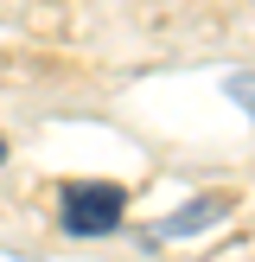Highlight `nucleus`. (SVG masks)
I'll use <instances>...</instances> for the list:
<instances>
[{"instance_id":"f257e3e1","label":"nucleus","mask_w":255,"mask_h":262,"mask_svg":"<svg viewBox=\"0 0 255 262\" xmlns=\"http://www.w3.org/2000/svg\"><path fill=\"white\" fill-rule=\"evenodd\" d=\"M121 211H128V192L109 186V179L64 192V230H70V237H109V230L121 224Z\"/></svg>"},{"instance_id":"f03ea898","label":"nucleus","mask_w":255,"mask_h":262,"mask_svg":"<svg viewBox=\"0 0 255 262\" xmlns=\"http://www.w3.org/2000/svg\"><path fill=\"white\" fill-rule=\"evenodd\" d=\"M223 211H230V192H204V199L178 205V211L166 217V224H160V237H198V230H211Z\"/></svg>"},{"instance_id":"7ed1b4c3","label":"nucleus","mask_w":255,"mask_h":262,"mask_svg":"<svg viewBox=\"0 0 255 262\" xmlns=\"http://www.w3.org/2000/svg\"><path fill=\"white\" fill-rule=\"evenodd\" d=\"M230 96L249 102V115H255V77H230Z\"/></svg>"},{"instance_id":"20e7f679","label":"nucleus","mask_w":255,"mask_h":262,"mask_svg":"<svg viewBox=\"0 0 255 262\" xmlns=\"http://www.w3.org/2000/svg\"><path fill=\"white\" fill-rule=\"evenodd\" d=\"M0 166H7V135H0Z\"/></svg>"}]
</instances>
